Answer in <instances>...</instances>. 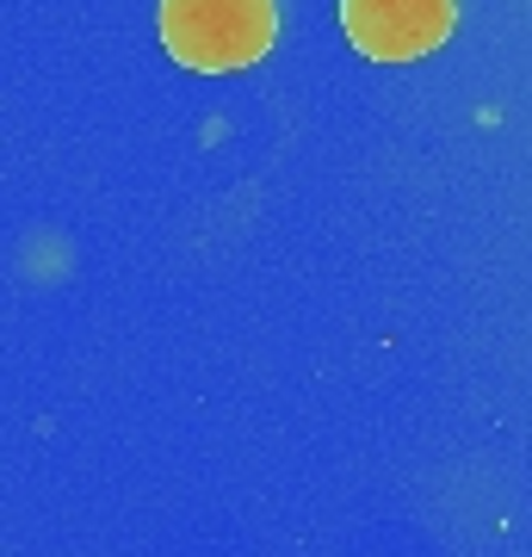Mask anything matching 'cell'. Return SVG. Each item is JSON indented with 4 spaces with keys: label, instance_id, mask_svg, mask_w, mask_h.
I'll list each match as a JSON object with an SVG mask.
<instances>
[{
    "label": "cell",
    "instance_id": "obj_1",
    "mask_svg": "<svg viewBox=\"0 0 532 557\" xmlns=\"http://www.w3.org/2000/svg\"><path fill=\"white\" fill-rule=\"evenodd\" d=\"M279 38L273 0H161V44L193 75L255 69Z\"/></svg>",
    "mask_w": 532,
    "mask_h": 557
},
{
    "label": "cell",
    "instance_id": "obj_2",
    "mask_svg": "<svg viewBox=\"0 0 532 557\" xmlns=\"http://www.w3.org/2000/svg\"><path fill=\"white\" fill-rule=\"evenodd\" d=\"M458 0H341V32L372 62H415L453 32Z\"/></svg>",
    "mask_w": 532,
    "mask_h": 557
}]
</instances>
